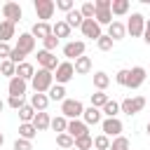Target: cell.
Returning a JSON list of instances; mask_svg holds the SVG:
<instances>
[{
	"label": "cell",
	"instance_id": "1",
	"mask_svg": "<svg viewBox=\"0 0 150 150\" xmlns=\"http://www.w3.org/2000/svg\"><path fill=\"white\" fill-rule=\"evenodd\" d=\"M30 84H33L35 94H45V91H49V89H52V84H54V73H49V70H42V68H40V70L33 75Z\"/></svg>",
	"mask_w": 150,
	"mask_h": 150
},
{
	"label": "cell",
	"instance_id": "2",
	"mask_svg": "<svg viewBox=\"0 0 150 150\" xmlns=\"http://www.w3.org/2000/svg\"><path fill=\"white\" fill-rule=\"evenodd\" d=\"M82 112H84V105L77 101V98H66V101H61V115L68 120H77V117H82Z\"/></svg>",
	"mask_w": 150,
	"mask_h": 150
},
{
	"label": "cell",
	"instance_id": "3",
	"mask_svg": "<svg viewBox=\"0 0 150 150\" xmlns=\"http://www.w3.org/2000/svg\"><path fill=\"white\" fill-rule=\"evenodd\" d=\"M124 28H127V33H129L131 38H141V35H143V30H145V16H143V14H138V12H134V14H131V19H129V23H127Z\"/></svg>",
	"mask_w": 150,
	"mask_h": 150
},
{
	"label": "cell",
	"instance_id": "4",
	"mask_svg": "<svg viewBox=\"0 0 150 150\" xmlns=\"http://www.w3.org/2000/svg\"><path fill=\"white\" fill-rule=\"evenodd\" d=\"M143 108H145V98H143V96L124 98V101L120 103V112H127L129 117H131V115H136V112H141Z\"/></svg>",
	"mask_w": 150,
	"mask_h": 150
},
{
	"label": "cell",
	"instance_id": "5",
	"mask_svg": "<svg viewBox=\"0 0 150 150\" xmlns=\"http://www.w3.org/2000/svg\"><path fill=\"white\" fill-rule=\"evenodd\" d=\"M33 7H35L38 19H40V21H45V23H47V19H52V14H54V9H56L54 0H35V2H33Z\"/></svg>",
	"mask_w": 150,
	"mask_h": 150
},
{
	"label": "cell",
	"instance_id": "6",
	"mask_svg": "<svg viewBox=\"0 0 150 150\" xmlns=\"http://www.w3.org/2000/svg\"><path fill=\"white\" fill-rule=\"evenodd\" d=\"M2 16H5V21H12L16 26V21H21V16H23V9H21L19 2H5L2 5Z\"/></svg>",
	"mask_w": 150,
	"mask_h": 150
},
{
	"label": "cell",
	"instance_id": "7",
	"mask_svg": "<svg viewBox=\"0 0 150 150\" xmlns=\"http://www.w3.org/2000/svg\"><path fill=\"white\" fill-rule=\"evenodd\" d=\"M101 129H103V136H108V138L115 136V138H117V136H122V129H124V127H122V122H120L117 117H105V120L101 122Z\"/></svg>",
	"mask_w": 150,
	"mask_h": 150
},
{
	"label": "cell",
	"instance_id": "8",
	"mask_svg": "<svg viewBox=\"0 0 150 150\" xmlns=\"http://www.w3.org/2000/svg\"><path fill=\"white\" fill-rule=\"evenodd\" d=\"M73 75H75L73 63H70V61H61V63H59V68H56L54 80H56V84H66V82H70V80H73Z\"/></svg>",
	"mask_w": 150,
	"mask_h": 150
},
{
	"label": "cell",
	"instance_id": "9",
	"mask_svg": "<svg viewBox=\"0 0 150 150\" xmlns=\"http://www.w3.org/2000/svg\"><path fill=\"white\" fill-rule=\"evenodd\" d=\"M38 63H40V68H42V70H49V73L59 68V61H56L54 52H45V49H40V52H38Z\"/></svg>",
	"mask_w": 150,
	"mask_h": 150
},
{
	"label": "cell",
	"instance_id": "10",
	"mask_svg": "<svg viewBox=\"0 0 150 150\" xmlns=\"http://www.w3.org/2000/svg\"><path fill=\"white\" fill-rule=\"evenodd\" d=\"M63 56H66V59H80V56H84V42H82V40L66 42V45H63Z\"/></svg>",
	"mask_w": 150,
	"mask_h": 150
},
{
	"label": "cell",
	"instance_id": "11",
	"mask_svg": "<svg viewBox=\"0 0 150 150\" xmlns=\"http://www.w3.org/2000/svg\"><path fill=\"white\" fill-rule=\"evenodd\" d=\"M80 30H82L84 38H91V40H98V38L103 35V33H101V26H98L94 19H84L82 26H80Z\"/></svg>",
	"mask_w": 150,
	"mask_h": 150
},
{
	"label": "cell",
	"instance_id": "12",
	"mask_svg": "<svg viewBox=\"0 0 150 150\" xmlns=\"http://www.w3.org/2000/svg\"><path fill=\"white\" fill-rule=\"evenodd\" d=\"M16 49L23 52L26 56L33 54V52H35V38H33L30 33H21V35L16 38Z\"/></svg>",
	"mask_w": 150,
	"mask_h": 150
},
{
	"label": "cell",
	"instance_id": "13",
	"mask_svg": "<svg viewBox=\"0 0 150 150\" xmlns=\"http://www.w3.org/2000/svg\"><path fill=\"white\" fill-rule=\"evenodd\" d=\"M143 82H145V68H143V66H134V68L129 70V82H127V87H129V89H138Z\"/></svg>",
	"mask_w": 150,
	"mask_h": 150
},
{
	"label": "cell",
	"instance_id": "14",
	"mask_svg": "<svg viewBox=\"0 0 150 150\" xmlns=\"http://www.w3.org/2000/svg\"><path fill=\"white\" fill-rule=\"evenodd\" d=\"M66 134H68V136L75 141V138H80V136H87V134H89V127H87L82 120H70V122H68Z\"/></svg>",
	"mask_w": 150,
	"mask_h": 150
},
{
	"label": "cell",
	"instance_id": "15",
	"mask_svg": "<svg viewBox=\"0 0 150 150\" xmlns=\"http://www.w3.org/2000/svg\"><path fill=\"white\" fill-rule=\"evenodd\" d=\"M26 89H28V82L26 80H21V77H12L9 80V84H7V91H9V96H23L26 94Z\"/></svg>",
	"mask_w": 150,
	"mask_h": 150
},
{
	"label": "cell",
	"instance_id": "16",
	"mask_svg": "<svg viewBox=\"0 0 150 150\" xmlns=\"http://www.w3.org/2000/svg\"><path fill=\"white\" fill-rule=\"evenodd\" d=\"M127 35V28H124V23L122 21H112L110 26H108V38L115 42V40H122Z\"/></svg>",
	"mask_w": 150,
	"mask_h": 150
},
{
	"label": "cell",
	"instance_id": "17",
	"mask_svg": "<svg viewBox=\"0 0 150 150\" xmlns=\"http://www.w3.org/2000/svg\"><path fill=\"white\" fill-rule=\"evenodd\" d=\"M73 70H75V75H87V73L91 70V59H89V56H80V59H75Z\"/></svg>",
	"mask_w": 150,
	"mask_h": 150
},
{
	"label": "cell",
	"instance_id": "18",
	"mask_svg": "<svg viewBox=\"0 0 150 150\" xmlns=\"http://www.w3.org/2000/svg\"><path fill=\"white\" fill-rule=\"evenodd\" d=\"M30 105H33V110H35V112H45V110H47V105H49L47 94H33V96H30Z\"/></svg>",
	"mask_w": 150,
	"mask_h": 150
},
{
	"label": "cell",
	"instance_id": "19",
	"mask_svg": "<svg viewBox=\"0 0 150 150\" xmlns=\"http://www.w3.org/2000/svg\"><path fill=\"white\" fill-rule=\"evenodd\" d=\"M82 122L89 127V124H98L101 122V110L98 108H84V112H82Z\"/></svg>",
	"mask_w": 150,
	"mask_h": 150
},
{
	"label": "cell",
	"instance_id": "20",
	"mask_svg": "<svg viewBox=\"0 0 150 150\" xmlns=\"http://www.w3.org/2000/svg\"><path fill=\"white\" fill-rule=\"evenodd\" d=\"M30 124L35 127V131H45V129H49L52 117H49L47 112H35V117H33V122H30Z\"/></svg>",
	"mask_w": 150,
	"mask_h": 150
},
{
	"label": "cell",
	"instance_id": "21",
	"mask_svg": "<svg viewBox=\"0 0 150 150\" xmlns=\"http://www.w3.org/2000/svg\"><path fill=\"white\" fill-rule=\"evenodd\" d=\"M30 35H33V38H40V40H45V38H49V35H52V26H49V23H45V21H38V23L33 26Z\"/></svg>",
	"mask_w": 150,
	"mask_h": 150
},
{
	"label": "cell",
	"instance_id": "22",
	"mask_svg": "<svg viewBox=\"0 0 150 150\" xmlns=\"http://www.w3.org/2000/svg\"><path fill=\"white\" fill-rule=\"evenodd\" d=\"M38 136V131H35V127L30 124V122H21L19 124V138H23V141H33Z\"/></svg>",
	"mask_w": 150,
	"mask_h": 150
},
{
	"label": "cell",
	"instance_id": "23",
	"mask_svg": "<svg viewBox=\"0 0 150 150\" xmlns=\"http://www.w3.org/2000/svg\"><path fill=\"white\" fill-rule=\"evenodd\" d=\"M14 35V23L12 21H0V42H9Z\"/></svg>",
	"mask_w": 150,
	"mask_h": 150
},
{
	"label": "cell",
	"instance_id": "24",
	"mask_svg": "<svg viewBox=\"0 0 150 150\" xmlns=\"http://www.w3.org/2000/svg\"><path fill=\"white\" fill-rule=\"evenodd\" d=\"M127 12H129V0H112V2H110V14L124 16Z\"/></svg>",
	"mask_w": 150,
	"mask_h": 150
},
{
	"label": "cell",
	"instance_id": "25",
	"mask_svg": "<svg viewBox=\"0 0 150 150\" xmlns=\"http://www.w3.org/2000/svg\"><path fill=\"white\" fill-rule=\"evenodd\" d=\"M52 35H56L59 40H61V38H68V35H70V26H68L63 19H59V21L52 26Z\"/></svg>",
	"mask_w": 150,
	"mask_h": 150
},
{
	"label": "cell",
	"instance_id": "26",
	"mask_svg": "<svg viewBox=\"0 0 150 150\" xmlns=\"http://www.w3.org/2000/svg\"><path fill=\"white\" fill-rule=\"evenodd\" d=\"M33 75H35V68H33L30 63H26V61H23V63H19V66H16V77H21V80H26V82H28V80H33Z\"/></svg>",
	"mask_w": 150,
	"mask_h": 150
},
{
	"label": "cell",
	"instance_id": "27",
	"mask_svg": "<svg viewBox=\"0 0 150 150\" xmlns=\"http://www.w3.org/2000/svg\"><path fill=\"white\" fill-rule=\"evenodd\" d=\"M94 21H96L98 26H110L115 19H112L110 9H96V14H94Z\"/></svg>",
	"mask_w": 150,
	"mask_h": 150
},
{
	"label": "cell",
	"instance_id": "28",
	"mask_svg": "<svg viewBox=\"0 0 150 150\" xmlns=\"http://www.w3.org/2000/svg\"><path fill=\"white\" fill-rule=\"evenodd\" d=\"M63 21H66V23H68L70 28H80L84 19H82V14H80V9H70V12L66 14V19H63Z\"/></svg>",
	"mask_w": 150,
	"mask_h": 150
},
{
	"label": "cell",
	"instance_id": "29",
	"mask_svg": "<svg viewBox=\"0 0 150 150\" xmlns=\"http://www.w3.org/2000/svg\"><path fill=\"white\" fill-rule=\"evenodd\" d=\"M108 84H110L108 73H103V70L94 73V87H96V91H105V87H108Z\"/></svg>",
	"mask_w": 150,
	"mask_h": 150
},
{
	"label": "cell",
	"instance_id": "30",
	"mask_svg": "<svg viewBox=\"0 0 150 150\" xmlns=\"http://www.w3.org/2000/svg\"><path fill=\"white\" fill-rule=\"evenodd\" d=\"M49 101H66V87L63 84H52V89L47 91Z\"/></svg>",
	"mask_w": 150,
	"mask_h": 150
},
{
	"label": "cell",
	"instance_id": "31",
	"mask_svg": "<svg viewBox=\"0 0 150 150\" xmlns=\"http://www.w3.org/2000/svg\"><path fill=\"white\" fill-rule=\"evenodd\" d=\"M73 148H75V150H91V148H94V136L87 134V136L75 138V145H73Z\"/></svg>",
	"mask_w": 150,
	"mask_h": 150
},
{
	"label": "cell",
	"instance_id": "32",
	"mask_svg": "<svg viewBox=\"0 0 150 150\" xmlns=\"http://www.w3.org/2000/svg\"><path fill=\"white\" fill-rule=\"evenodd\" d=\"M117 112H120V103H117V101H110V98H108V103L101 108V115H105V117H117Z\"/></svg>",
	"mask_w": 150,
	"mask_h": 150
},
{
	"label": "cell",
	"instance_id": "33",
	"mask_svg": "<svg viewBox=\"0 0 150 150\" xmlns=\"http://www.w3.org/2000/svg\"><path fill=\"white\" fill-rule=\"evenodd\" d=\"M105 103H108V94L105 91H94L91 94V108H98L101 110Z\"/></svg>",
	"mask_w": 150,
	"mask_h": 150
},
{
	"label": "cell",
	"instance_id": "34",
	"mask_svg": "<svg viewBox=\"0 0 150 150\" xmlns=\"http://www.w3.org/2000/svg\"><path fill=\"white\" fill-rule=\"evenodd\" d=\"M0 75H7L9 80L16 75V66L9 61V59H5V61H0Z\"/></svg>",
	"mask_w": 150,
	"mask_h": 150
},
{
	"label": "cell",
	"instance_id": "35",
	"mask_svg": "<svg viewBox=\"0 0 150 150\" xmlns=\"http://www.w3.org/2000/svg\"><path fill=\"white\" fill-rule=\"evenodd\" d=\"M54 131H59V134H66V129H68V120L63 117V115H59V117H54L52 120V124H49Z\"/></svg>",
	"mask_w": 150,
	"mask_h": 150
},
{
	"label": "cell",
	"instance_id": "36",
	"mask_svg": "<svg viewBox=\"0 0 150 150\" xmlns=\"http://www.w3.org/2000/svg\"><path fill=\"white\" fill-rule=\"evenodd\" d=\"M33 117H35V110H33L30 103H26V105L19 110V120H21V122H33Z\"/></svg>",
	"mask_w": 150,
	"mask_h": 150
},
{
	"label": "cell",
	"instance_id": "37",
	"mask_svg": "<svg viewBox=\"0 0 150 150\" xmlns=\"http://www.w3.org/2000/svg\"><path fill=\"white\" fill-rule=\"evenodd\" d=\"M56 145L63 148V150H70V148L75 145V141H73L68 134H56Z\"/></svg>",
	"mask_w": 150,
	"mask_h": 150
},
{
	"label": "cell",
	"instance_id": "38",
	"mask_svg": "<svg viewBox=\"0 0 150 150\" xmlns=\"http://www.w3.org/2000/svg\"><path fill=\"white\" fill-rule=\"evenodd\" d=\"M108 150H129V138H127V136H117V138H112V143H110Z\"/></svg>",
	"mask_w": 150,
	"mask_h": 150
},
{
	"label": "cell",
	"instance_id": "39",
	"mask_svg": "<svg viewBox=\"0 0 150 150\" xmlns=\"http://www.w3.org/2000/svg\"><path fill=\"white\" fill-rule=\"evenodd\" d=\"M94 148H96V150H108V148H110V138L103 136V134L94 136ZM94 148H91V150H94Z\"/></svg>",
	"mask_w": 150,
	"mask_h": 150
},
{
	"label": "cell",
	"instance_id": "40",
	"mask_svg": "<svg viewBox=\"0 0 150 150\" xmlns=\"http://www.w3.org/2000/svg\"><path fill=\"white\" fill-rule=\"evenodd\" d=\"M80 14H82V19H94V14H96L94 2H84V5L80 7Z\"/></svg>",
	"mask_w": 150,
	"mask_h": 150
},
{
	"label": "cell",
	"instance_id": "41",
	"mask_svg": "<svg viewBox=\"0 0 150 150\" xmlns=\"http://www.w3.org/2000/svg\"><path fill=\"white\" fill-rule=\"evenodd\" d=\"M96 47H98L101 52H110V49H112V40H110L108 35H101V38L96 40Z\"/></svg>",
	"mask_w": 150,
	"mask_h": 150
},
{
	"label": "cell",
	"instance_id": "42",
	"mask_svg": "<svg viewBox=\"0 0 150 150\" xmlns=\"http://www.w3.org/2000/svg\"><path fill=\"white\" fill-rule=\"evenodd\" d=\"M42 45H45V52H54V49L59 47V38H56V35H49V38L42 40Z\"/></svg>",
	"mask_w": 150,
	"mask_h": 150
},
{
	"label": "cell",
	"instance_id": "43",
	"mask_svg": "<svg viewBox=\"0 0 150 150\" xmlns=\"http://www.w3.org/2000/svg\"><path fill=\"white\" fill-rule=\"evenodd\" d=\"M54 5H56V9H61V12H66V14H68L70 9H75V2H73V0H56Z\"/></svg>",
	"mask_w": 150,
	"mask_h": 150
},
{
	"label": "cell",
	"instance_id": "44",
	"mask_svg": "<svg viewBox=\"0 0 150 150\" xmlns=\"http://www.w3.org/2000/svg\"><path fill=\"white\" fill-rule=\"evenodd\" d=\"M7 105L14 108V110H21L26 103H23V96H9V98H7Z\"/></svg>",
	"mask_w": 150,
	"mask_h": 150
},
{
	"label": "cell",
	"instance_id": "45",
	"mask_svg": "<svg viewBox=\"0 0 150 150\" xmlns=\"http://www.w3.org/2000/svg\"><path fill=\"white\" fill-rule=\"evenodd\" d=\"M23 59H26V54H23V52H19V49L14 47V49H12V54H9V61H12L14 66H19V63H23Z\"/></svg>",
	"mask_w": 150,
	"mask_h": 150
},
{
	"label": "cell",
	"instance_id": "46",
	"mask_svg": "<svg viewBox=\"0 0 150 150\" xmlns=\"http://www.w3.org/2000/svg\"><path fill=\"white\" fill-rule=\"evenodd\" d=\"M115 82H117V84H122V87H127V82H129V70H127V68L117 70V75H115Z\"/></svg>",
	"mask_w": 150,
	"mask_h": 150
},
{
	"label": "cell",
	"instance_id": "47",
	"mask_svg": "<svg viewBox=\"0 0 150 150\" xmlns=\"http://www.w3.org/2000/svg\"><path fill=\"white\" fill-rule=\"evenodd\" d=\"M14 150H33V143L30 141H23V138H16L14 141Z\"/></svg>",
	"mask_w": 150,
	"mask_h": 150
},
{
	"label": "cell",
	"instance_id": "48",
	"mask_svg": "<svg viewBox=\"0 0 150 150\" xmlns=\"http://www.w3.org/2000/svg\"><path fill=\"white\" fill-rule=\"evenodd\" d=\"M9 54H12V47L7 42H0V59L5 61V59H9Z\"/></svg>",
	"mask_w": 150,
	"mask_h": 150
},
{
	"label": "cell",
	"instance_id": "49",
	"mask_svg": "<svg viewBox=\"0 0 150 150\" xmlns=\"http://www.w3.org/2000/svg\"><path fill=\"white\" fill-rule=\"evenodd\" d=\"M110 2H112V0H96L94 7H96V9H110Z\"/></svg>",
	"mask_w": 150,
	"mask_h": 150
},
{
	"label": "cell",
	"instance_id": "50",
	"mask_svg": "<svg viewBox=\"0 0 150 150\" xmlns=\"http://www.w3.org/2000/svg\"><path fill=\"white\" fill-rule=\"evenodd\" d=\"M143 40H145V45H150V19L145 21V30H143Z\"/></svg>",
	"mask_w": 150,
	"mask_h": 150
},
{
	"label": "cell",
	"instance_id": "51",
	"mask_svg": "<svg viewBox=\"0 0 150 150\" xmlns=\"http://www.w3.org/2000/svg\"><path fill=\"white\" fill-rule=\"evenodd\" d=\"M2 143H5V136H2V131H0V150H2Z\"/></svg>",
	"mask_w": 150,
	"mask_h": 150
},
{
	"label": "cell",
	"instance_id": "52",
	"mask_svg": "<svg viewBox=\"0 0 150 150\" xmlns=\"http://www.w3.org/2000/svg\"><path fill=\"white\" fill-rule=\"evenodd\" d=\"M2 108H5V101H2V98H0V112H2Z\"/></svg>",
	"mask_w": 150,
	"mask_h": 150
},
{
	"label": "cell",
	"instance_id": "53",
	"mask_svg": "<svg viewBox=\"0 0 150 150\" xmlns=\"http://www.w3.org/2000/svg\"><path fill=\"white\" fill-rule=\"evenodd\" d=\"M145 129H148V134H150V122H148V127H145Z\"/></svg>",
	"mask_w": 150,
	"mask_h": 150
},
{
	"label": "cell",
	"instance_id": "54",
	"mask_svg": "<svg viewBox=\"0 0 150 150\" xmlns=\"http://www.w3.org/2000/svg\"><path fill=\"white\" fill-rule=\"evenodd\" d=\"M143 2H145V5H150V0H143Z\"/></svg>",
	"mask_w": 150,
	"mask_h": 150
},
{
	"label": "cell",
	"instance_id": "55",
	"mask_svg": "<svg viewBox=\"0 0 150 150\" xmlns=\"http://www.w3.org/2000/svg\"><path fill=\"white\" fill-rule=\"evenodd\" d=\"M70 150H75V148H70Z\"/></svg>",
	"mask_w": 150,
	"mask_h": 150
}]
</instances>
